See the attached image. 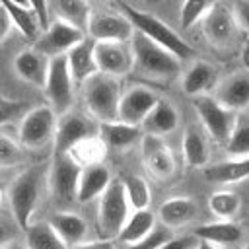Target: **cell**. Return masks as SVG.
Instances as JSON below:
<instances>
[{"label": "cell", "instance_id": "obj_7", "mask_svg": "<svg viewBox=\"0 0 249 249\" xmlns=\"http://www.w3.org/2000/svg\"><path fill=\"white\" fill-rule=\"evenodd\" d=\"M195 109L208 136L212 140L226 144L237 124V111L224 107L212 95H206V93L195 97Z\"/></svg>", "mask_w": 249, "mask_h": 249}, {"label": "cell", "instance_id": "obj_37", "mask_svg": "<svg viewBox=\"0 0 249 249\" xmlns=\"http://www.w3.org/2000/svg\"><path fill=\"white\" fill-rule=\"evenodd\" d=\"M226 152L230 156H241V158L249 156V123L247 121L237 119V124L226 142Z\"/></svg>", "mask_w": 249, "mask_h": 249}, {"label": "cell", "instance_id": "obj_10", "mask_svg": "<svg viewBox=\"0 0 249 249\" xmlns=\"http://www.w3.org/2000/svg\"><path fill=\"white\" fill-rule=\"evenodd\" d=\"M93 56L101 74L121 78L134 68V54L130 43L119 41H95Z\"/></svg>", "mask_w": 249, "mask_h": 249}, {"label": "cell", "instance_id": "obj_8", "mask_svg": "<svg viewBox=\"0 0 249 249\" xmlns=\"http://www.w3.org/2000/svg\"><path fill=\"white\" fill-rule=\"evenodd\" d=\"M43 91L54 113H68L74 101V82L68 70L66 54H58L49 60V74Z\"/></svg>", "mask_w": 249, "mask_h": 249}, {"label": "cell", "instance_id": "obj_26", "mask_svg": "<svg viewBox=\"0 0 249 249\" xmlns=\"http://www.w3.org/2000/svg\"><path fill=\"white\" fill-rule=\"evenodd\" d=\"M154 230H156V216L148 208L146 210H134L126 218L117 239L124 245H134V243H140L146 237H150L154 233Z\"/></svg>", "mask_w": 249, "mask_h": 249}, {"label": "cell", "instance_id": "obj_1", "mask_svg": "<svg viewBox=\"0 0 249 249\" xmlns=\"http://www.w3.org/2000/svg\"><path fill=\"white\" fill-rule=\"evenodd\" d=\"M130 47H132V54H134L132 70L140 72L142 76H146L150 80L167 82L181 74V60L173 53L165 51L163 47H160L154 41H150L148 37H144L142 33L134 31V35L130 39Z\"/></svg>", "mask_w": 249, "mask_h": 249}, {"label": "cell", "instance_id": "obj_43", "mask_svg": "<svg viewBox=\"0 0 249 249\" xmlns=\"http://www.w3.org/2000/svg\"><path fill=\"white\" fill-rule=\"evenodd\" d=\"M68 249H117L115 239H97V241H82Z\"/></svg>", "mask_w": 249, "mask_h": 249}, {"label": "cell", "instance_id": "obj_3", "mask_svg": "<svg viewBox=\"0 0 249 249\" xmlns=\"http://www.w3.org/2000/svg\"><path fill=\"white\" fill-rule=\"evenodd\" d=\"M119 80L107 74H93L84 82V99L89 115L99 123L119 121V101H121Z\"/></svg>", "mask_w": 249, "mask_h": 249}, {"label": "cell", "instance_id": "obj_36", "mask_svg": "<svg viewBox=\"0 0 249 249\" xmlns=\"http://www.w3.org/2000/svg\"><path fill=\"white\" fill-rule=\"evenodd\" d=\"M214 2L212 0H183L181 4V12H179V21L183 29H191L193 25H196L206 12L210 10Z\"/></svg>", "mask_w": 249, "mask_h": 249}, {"label": "cell", "instance_id": "obj_42", "mask_svg": "<svg viewBox=\"0 0 249 249\" xmlns=\"http://www.w3.org/2000/svg\"><path fill=\"white\" fill-rule=\"evenodd\" d=\"M29 4H31V10H33V12H35V16L39 18L41 27H43V31H45V29H47V25H49V19H47L49 0H29Z\"/></svg>", "mask_w": 249, "mask_h": 249}, {"label": "cell", "instance_id": "obj_46", "mask_svg": "<svg viewBox=\"0 0 249 249\" xmlns=\"http://www.w3.org/2000/svg\"><path fill=\"white\" fill-rule=\"evenodd\" d=\"M12 237H14L12 228H10L6 222H2V220H0V247H4L8 241H12Z\"/></svg>", "mask_w": 249, "mask_h": 249}, {"label": "cell", "instance_id": "obj_19", "mask_svg": "<svg viewBox=\"0 0 249 249\" xmlns=\"http://www.w3.org/2000/svg\"><path fill=\"white\" fill-rule=\"evenodd\" d=\"M93 47H95V41L89 37H84V41H80L76 47H72L66 53L68 70L74 84H84L86 80H89L93 74L99 72L93 56Z\"/></svg>", "mask_w": 249, "mask_h": 249}, {"label": "cell", "instance_id": "obj_14", "mask_svg": "<svg viewBox=\"0 0 249 249\" xmlns=\"http://www.w3.org/2000/svg\"><path fill=\"white\" fill-rule=\"evenodd\" d=\"M158 95L144 86H134L121 95L119 101V121L130 126H140L152 107L158 103Z\"/></svg>", "mask_w": 249, "mask_h": 249}, {"label": "cell", "instance_id": "obj_30", "mask_svg": "<svg viewBox=\"0 0 249 249\" xmlns=\"http://www.w3.org/2000/svg\"><path fill=\"white\" fill-rule=\"evenodd\" d=\"M0 6L10 14L14 25L21 31V35L33 43H37V39L41 37L43 33V27H41V21L39 18L35 16V12L31 8H21V6H16L14 2L10 0H0Z\"/></svg>", "mask_w": 249, "mask_h": 249}, {"label": "cell", "instance_id": "obj_47", "mask_svg": "<svg viewBox=\"0 0 249 249\" xmlns=\"http://www.w3.org/2000/svg\"><path fill=\"white\" fill-rule=\"evenodd\" d=\"M196 249H220V247H218V245H212V243H208V241H198Z\"/></svg>", "mask_w": 249, "mask_h": 249}, {"label": "cell", "instance_id": "obj_18", "mask_svg": "<svg viewBox=\"0 0 249 249\" xmlns=\"http://www.w3.org/2000/svg\"><path fill=\"white\" fill-rule=\"evenodd\" d=\"M212 97L228 109H245L249 105V70H241L228 76L216 88V95Z\"/></svg>", "mask_w": 249, "mask_h": 249}, {"label": "cell", "instance_id": "obj_49", "mask_svg": "<svg viewBox=\"0 0 249 249\" xmlns=\"http://www.w3.org/2000/svg\"><path fill=\"white\" fill-rule=\"evenodd\" d=\"M4 187H2V183H0V210H2V204H4Z\"/></svg>", "mask_w": 249, "mask_h": 249}, {"label": "cell", "instance_id": "obj_2", "mask_svg": "<svg viewBox=\"0 0 249 249\" xmlns=\"http://www.w3.org/2000/svg\"><path fill=\"white\" fill-rule=\"evenodd\" d=\"M117 4L123 10V16L132 23L134 31L142 33L144 37H148L156 45H160L165 51L173 53L179 60H185V58L195 54L193 47L183 37H179L167 23H163L160 18H156V16H152L148 12H142V10H138V8H134V6L126 4V2H121V0Z\"/></svg>", "mask_w": 249, "mask_h": 249}, {"label": "cell", "instance_id": "obj_44", "mask_svg": "<svg viewBox=\"0 0 249 249\" xmlns=\"http://www.w3.org/2000/svg\"><path fill=\"white\" fill-rule=\"evenodd\" d=\"M233 14H235V21H239V25L249 31V0H239Z\"/></svg>", "mask_w": 249, "mask_h": 249}, {"label": "cell", "instance_id": "obj_20", "mask_svg": "<svg viewBox=\"0 0 249 249\" xmlns=\"http://www.w3.org/2000/svg\"><path fill=\"white\" fill-rule=\"evenodd\" d=\"M193 235L198 241H208L212 245H235L243 237V228L233 220H214L195 228Z\"/></svg>", "mask_w": 249, "mask_h": 249}, {"label": "cell", "instance_id": "obj_28", "mask_svg": "<svg viewBox=\"0 0 249 249\" xmlns=\"http://www.w3.org/2000/svg\"><path fill=\"white\" fill-rule=\"evenodd\" d=\"M183 160L189 167H204L210 158V148L204 132L198 126H189L183 132Z\"/></svg>", "mask_w": 249, "mask_h": 249}, {"label": "cell", "instance_id": "obj_29", "mask_svg": "<svg viewBox=\"0 0 249 249\" xmlns=\"http://www.w3.org/2000/svg\"><path fill=\"white\" fill-rule=\"evenodd\" d=\"M216 80H218V72L212 64L204 60L195 62L183 76V91L193 97H198L204 91H208L216 84Z\"/></svg>", "mask_w": 249, "mask_h": 249}, {"label": "cell", "instance_id": "obj_11", "mask_svg": "<svg viewBox=\"0 0 249 249\" xmlns=\"http://www.w3.org/2000/svg\"><path fill=\"white\" fill-rule=\"evenodd\" d=\"M84 37H86V33L80 31L78 27H74L62 19H54L41 33V37L35 43V49L39 53H43L45 56L53 58L58 54H66L72 47H76L80 41H84Z\"/></svg>", "mask_w": 249, "mask_h": 249}, {"label": "cell", "instance_id": "obj_50", "mask_svg": "<svg viewBox=\"0 0 249 249\" xmlns=\"http://www.w3.org/2000/svg\"><path fill=\"white\" fill-rule=\"evenodd\" d=\"M243 249H249V243H247V245H245V247H243Z\"/></svg>", "mask_w": 249, "mask_h": 249}, {"label": "cell", "instance_id": "obj_17", "mask_svg": "<svg viewBox=\"0 0 249 249\" xmlns=\"http://www.w3.org/2000/svg\"><path fill=\"white\" fill-rule=\"evenodd\" d=\"M49 60L51 58L37 49H23L14 58V70L23 82L43 89L49 74Z\"/></svg>", "mask_w": 249, "mask_h": 249}, {"label": "cell", "instance_id": "obj_9", "mask_svg": "<svg viewBox=\"0 0 249 249\" xmlns=\"http://www.w3.org/2000/svg\"><path fill=\"white\" fill-rule=\"evenodd\" d=\"M99 134V123L80 113H64L56 119L54 128V154H68L82 140Z\"/></svg>", "mask_w": 249, "mask_h": 249}, {"label": "cell", "instance_id": "obj_16", "mask_svg": "<svg viewBox=\"0 0 249 249\" xmlns=\"http://www.w3.org/2000/svg\"><path fill=\"white\" fill-rule=\"evenodd\" d=\"M86 33L93 41L130 43L134 35V27L124 16H119V14H91Z\"/></svg>", "mask_w": 249, "mask_h": 249}, {"label": "cell", "instance_id": "obj_48", "mask_svg": "<svg viewBox=\"0 0 249 249\" xmlns=\"http://www.w3.org/2000/svg\"><path fill=\"white\" fill-rule=\"evenodd\" d=\"M10 2H14L16 6H21V8H31L29 0H10Z\"/></svg>", "mask_w": 249, "mask_h": 249}, {"label": "cell", "instance_id": "obj_22", "mask_svg": "<svg viewBox=\"0 0 249 249\" xmlns=\"http://www.w3.org/2000/svg\"><path fill=\"white\" fill-rule=\"evenodd\" d=\"M109 183H111V175L103 163L86 165V167H82V173L78 179L76 198L80 202H89V200L101 196Z\"/></svg>", "mask_w": 249, "mask_h": 249}, {"label": "cell", "instance_id": "obj_5", "mask_svg": "<svg viewBox=\"0 0 249 249\" xmlns=\"http://www.w3.org/2000/svg\"><path fill=\"white\" fill-rule=\"evenodd\" d=\"M41 196V173L39 169H27L16 177L10 187L8 202L14 214L16 224L25 231L31 224V216L37 208Z\"/></svg>", "mask_w": 249, "mask_h": 249}, {"label": "cell", "instance_id": "obj_25", "mask_svg": "<svg viewBox=\"0 0 249 249\" xmlns=\"http://www.w3.org/2000/svg\"><path fill=\"white\" fill-rule=\"evenodd\" d=\"M49 224L68 247L82 243L88 235V222L74 212H54L49 218Z\"/></svg>", "mask_w": 249, "mask_h": 249}, {"label": "cell", "instance_id": "obj_35", "mask_svg": "<svg viewBox=\"0 0 249 249\" xmlns=\"http://www.w3.org/2000/svg\"><path fill=\"white\" fill-rule=\"evenodd\" d=\"M123 189H124V195H126V200H128L130 208L146 210L150 206L152 193H150V187H148L144 177H140V175H126L123 179Z\"/></svg>", "mask_w": 249, "mask_h": 249}, {"label": "cell", "instance_id": "obj_15", "mask_svg": "<svg viewBox=\"0 0 249 249\" xmlns=\"http://www.w3.org/2000/svg\"><path fill=\"white\" fill-rule=\"evenodd\" d=\"M200 21L206 39L216 47L228 45L235 33V14L224 2H214Z\"/></svg>", "mask_w": 249, "mask_h": 249}, {"label": "cell", "instance_id": "obj_38", "mask_svg": "<svg viewBox=\"0 0 249 249\" xmlns=\"http://www.w3.org/2000/svg\"><path fill=\"white\" fill-rule=\"evenodd\" d=\"M23 148L14 138L0 134V167H16L23 163Z\"/></svg>", "mask_w": 249, "mask_h": 249}, {"label": "cell", "instance_id": "obj_4", "mask_svg": "<svg viewBox=\"0 0 249 249\" xmlns=\"http://www.w3.org/2000/svg\"><path fill=\"white\" fill-rule=\"evenodd\" d=\"M128 216H130V204L126 200L123 181L111 179V183L99 196V210H97V226L103 239L117 237Z\"/></svg>", "mask_w": 249, "mask_h": 249}, {"label": "cell", "instance_id": "obj_27", "mask_svg": "<svg viewBox=\"0 0 249 249\" xmlns=\"http://www.w3.org/2000/svg\"><path fill=\"white\" fill-rule=\"evenodd\" d=\"M204 177L210 183L218 185H233L249 177V156L247 158H235L226 160L220 163H214L210 167H204Z\"/></svg>", "mask_w": 249, "mask_h": 249}, {"label": "cell", "instance_id": "obj_12", "mask_svg": "<svg viewBox=\"0 0 249 249\" xmlns=\"http://www.w3.org/2000/svg\"><path fill=\"white\" fill-rule=\"evenodd\" d=\"M80 173H82V167L70 158V154H54L53 167L49 173V185H51L53 196L58 202H68L76 198Z\"/></svg>", "mask_w": 249, "mask_h": 249}, {"label": "cell", "instance_id": "obj_45", "mask_svg": "<svg viewBox=\"0 0 249 249\" xmlns=\"http://www.w3.org/2000/svg\"><path fill=\"white\" fill-rule=\"evenodd\" d=\"M12 27H14V21H12V18H10V14L0 6V43L10 35V31H12Z\"/></svg>", "mask_w": 249, "mask_h": 249}, {"label": "cell", "instance_id": "obj_41", "mask_svg": "<svg viewBox=\"0 0 249 249\" xmlns=\"http://www.w3.org/2000/svg\"><path fill=\"white\" fill-rule=\"evenodd\" d=\"M169 237V233L165 230H154V233L150 237H146L144 241L140 243H134V245H126L124 249H156L160 243H163L165 239Z\"/></svg>", "mask_w": 249, "mask_h": 249}, {"label": "cell", "instance_id": "obj_39", "mask_svg": "<svg viewBox=\"0 0 249 249\" xmlns=\"http://www.w3.org/2000/svg\"><path fill=\"white\" fill-rule=\"evenodd\" d=\"M23 107L21 101H16V99H10L6 95H0V124H6L8 121H12L19 109Z\"/></svg>", "mask_w": 249, "mask_h": 249}, {"label": "cell", "instance_id": "obj_31", "mask_svg": "<svg viewBox=\"0 0 249 249\" xmlns=\"http://www.w3.org/2000/svg\"><path fill=\"white\" fill-rule=\"evenodd\" d=\"M58 19L78 27L80 31H88L89 19H91V6L88 0H54Z\"/></svg>", "mask_w": 249, "mask_h": 249}, {"label": "cell", "instance_id": "obj_34", "mask_svg": "<svg viewBox=\"0 0 249 249\" xmlns=\"http://www.w3.org/2000/svg\"><path fill=\"white\" fill-rule=\"evenodd\" d=\"M208 206L218 220H233L241 208V198L233 191H216L210 195Z\"/></svg>", "mask_w": 249, "mask_h": 249}, {"label": "cell", "instance_id": "obj_24", "mask_svg": "<svg viewBox=\"0 0 249 249\" xmlns=\"http://www.w3.org/2000/svg\"><path fill=\"white\" fill-rule=\"evenodd\" d=\"M196 202L189 196H171L158 208V218L165 228H181L196 216Z\"/></svg>", "mask_w": 249, "mask_h": 249}, {"label": "cell", "instance_id": "obj_23", "mask_svg": "<svg viewBox=\"0 0 249 249\" xmlns=\"http://www.w3.org/2000/svg\"><path fill=\"white\" fill-rule=\"evenodd\" d=\"M97 136L101 138V142L105 144L107 150H124V148H130L132 144L140 142L144 132L140 126H130L121 121H113V123H99Z\"/></svg>", "mask_w": 249, "mask_h": 249}, {"label": "cell", "instance_id": "obj_6", "mask_svg": "<svg viewBox=\"0 0 249 249\" xmlns=\"http://www.w3.org/2000/svg\"><path fill=\"white\" fill-rule=\"evenodd\" d=\"M56 128V113L51 105H39L25 113L18 128V142L21 148L39 150L47 146V142L54 140Z\"/></svg>", "mask_w": 249, "mask_h": 249}, {"label": "cell", "instance_id": "obj_33", "mask_svg": "<svg viewBox=\"0 0 249 249\" xmlns=\"http://www.w3.org/2000/svg\"><path fill=\"white\" fill-rule=\"evenodd\" d=\"M107 152L109 150L105 148V144L101 142V138L99 136H93V138H88V140H82L80 144H76L68 154H70V158L80 167H86V165L101 163Z\"/></svg>", "mask_w": 249, "mask_h": 249}, {"label": "cell", "instance_id": "obj_21", "mask_svg": "<svg viewBox=\"0 0 249 249\" xmlns=\"http://www.w3.org/2000/svg\"><path fill=\"white\" fill-rule=\"evenodd\" d=\"M179 124V113L173 103L167 99H158V103L152 107V111L142 121V132L152 136H165L173 132Z\"/></svg>", "mask_w": 249, "mask_h": 249}, {"label": "cell", "instance_id": "obj_40", "mask_svg": "<svg viewBox=\"0 0 249 249\" xmlns=\"http://www.w3.org/2000/svg\"><path fill=\"white\" fill-rule=\"evenodd\" d=\"M196 245H198V239L191 233V235H183V237H167L156 249H196Z\"/></svg>", "mask_w": 249, "mask_h": 249}, {"label": "cell", "instance_id": "obj_32", "mask_svg": "<svg viewBox=\"0 0 249 249\" xmlns=\"http://www.w3.org/2000/svg\"><path fill=\"white\" fill-rule=\"evenodd\" d=\"M25 241L27 249H68V245L58 237L49 222L29 224L25 230Z\"/></svg>", "mask_w": 249, "mask_h": 249}, {"label": "cell", "instance_id": "obj_13", "mask_svg": "<svg viewBox=\"0 0 249 249\" xmlns=\"http://www.w3.org/2000/svg\"><path fill=\"white\" fill-rule=\"evenodd\" d=\"M140 148H142L144 165L150 171V175H154L156 179H167L175 173L173 152L161 136L144 134L140 138Z\"/></svg>", "mask_w": 249, "mask_h": 249}]
</instances>
